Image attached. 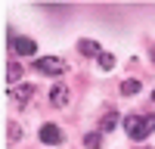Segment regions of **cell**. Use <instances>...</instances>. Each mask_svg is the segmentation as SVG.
I'll return each instance as SVG.
<instances>
[{
    "instance_id": "9c48e42d",
    "label": "cell",
    "mask_w": 155,
    "mask_h": 149,
    "mask_svg": "<svg viewBox=\"0 0 155 149\" xmlns=\"http://www.w3.org/2000/svg\"><path fill=\"white\" fill-rule=\"evenodd\" d=\"M115 121H118V115H115V112H106V115H102V121H99V131H112Z\"/></svg>"
},
{
    "instance_id": "7c38bea8",
    "label": "cell",
    "mask_w": 155,
    "mask_h": 149,
    "mask_svg": "<svg viewBox=\"0 0 155 149\" xmlns=\"http://www.w3.org/2000/svg\"><path fill=\"white\" fill-rule=\"evenodd\" d=\"M6 134H9V140H19V137H22V131H19V124H6Z\"/></svg>"
},
{
    "instance_id": "52a82bcc",
    "label": "cell",
    "mask_w": 155,
    "mask_h": 149,
    "mask_svg": "<svg viewBox=\"0 0 155 149\" xmlns=\"http://www.w3.org/2000/svg\"><path fill=\"white\" fill-rule=\"evenodd\" d=\"M78 50H81L84 56H96V59L102 56V50H99V44H96V41H81V44H78Z\"/></svg>"
},
{
    "instance_id": "30bf717a",
    "label": "cell",
    "mask_w": 155,
    "mask_h": 149,
    "mask_svg": "<svg viewBox=\"0 0 155 149\" xmlns=\"http://www.w3.org/2000/svg\"><path fill=\"white\" fill-rule=\"evenodd\" d=\"M121 93H127V96L140 93V81H124V84H121Z\"/></svg>"
},
{
    "instance_id": "8992f818",
    "label": "cell",
    "mask_w": 155,
    "mask_h": 149,
    "mask_svg": "<svg viewBox=\"0 0 155 149\" xmlns=\"http://www.w3.org/2000/svg\"><path fill=\"white\" fill-rule=\"evenodd\" d=\"M41 140L44 143H59L62 140V131L56 127V124H44V127H41Z\"/></svg>"
},
{
    "instance_id": "3957f363",
    "label": "cell",
    "mask_w": 155,
    "mask_h": 149,
    "mask_svg": "<svg viewBox=\"0 0 155 149\" xmlns=\"http://www.w3.org/2000/svg\"><path fill=\"white\" fill-rule=\"evenodd\" d=\"M9 37V47H12V53H19V56H31V53H37V44L31 41V37H16V34H6Z\"/></svg>"
},
{
    "instance_id": "ba28073f",
    "label": "cell",
    "mask_w": 155,
    "mask_h": 149,
    "mask_svg": "<svg viewBox=\"0 0 155 149\" xmlns=\"http://www.w3.org/2000/svg\"><path fill=\"white\" fill-rule=\"evenodd\" d=\"M19 74H22V68L16 65V62H6V84H16Z\"/></svg>"
},
{
    "instance_id": "8fae6325",
    "label": "cell",
    "mask_w": 155,
    "mask_h": 149,
    "mask_svg": "<svg viewBox=\"0 0 155 149\" xmlns=\"http://www.w3.org/2000/svg\"><path fill=\"white\" fill-rule=\"evenodd\" d=\"M96 62H99V68H106V71H109V68L115 65V56H112V53H102V56H99Z\"/></svg>"
},
{
    "instance_id": "4fadbf2b",
    "label": "cell",
    "mask_w": 155,
    "mask_h": 149,
    "mask_svg": "<svg viewBox=\"0 0 155 149\" xmlns=\"http://www.w3.org/2000/svg\"><path fill=\"white\" fill-rule=\"evenodd\" d=\"M87 146L96 149V146H99V134H90V137H87Z\"/></svg>"
},
{
    "instance_id": "5b68a950",
    "label": "cell",
    "mask_w": 155,
    "mask_h": 149,
    "mask_svg": "<svg viewBox=\"0 0 155 149\" xmlns=\"http://www.w3.org/2000/svg\"><path fill=\"white\" fill-rule=\"evenodd\" d=\"M50 99H53V106H65L68 103V87L65 84H53L50 87Z\"/></svg>"
},
{
    "instance_id": "277c9868",
    "label": "cell",
    "mask_w": 155,
    "mask_h": 149,
    "mask_svg": "<svg viewBox=\"0 0 155 149\" xmlns=\"http://www.w3.org/2000/svg\"><path fill=\"white\" fill-rule=\"evenodd\" d=\"M31 93H34V87H28V84H22V87H9V99H16L19 106H25L31 99Z\"/></svg>"
},
{
    "instance_id": "6da1fadb",
    "label": "cell",
    "mask_w": 155,
    "mask_h": 149,
    "mask_svg": "<svg viewBox=\"0 0 155 149\" xmlns=\"http://www.w3.org/2000/svg\"><path fill=\"white\" fill-rule=\"evenodd\" d=\"M124 127L130 134V140H146V137L155 131V115H127Z\"/></svg>"
},
{
    "instance_id": "5bb4252c",
    "label": "cell",
    "mask_w": 155,
    "mask_h": 149,
    "mask_svg": "<svg viewBox=\"0 0 155 149\" xmlns=\"http://www.w3.org/2000/svg\"><path fill=\"white\" fill-rule=\"evenodd\" d=\"M152 103H155V90H152Z\"/></svg>"
},
{
    "instance_id": "9a60e30c",
    "label": "cell",
    "mask_w": 155,
    "mask_h": 149,
    "mask_svg": "<svg viewBox=\"0 0 155 149\" xmlns=\"http://www.w3.org/2000/svg\"><path fill=\"white\" fill-rule=\"evenodd\" d=\"M152 59H155V53H152Z\"/></svg>"
},
{
    "instance_id": "7a4b0ae2",
    "label": "cell",
    "mask_w": 155,
    "mask_h": 149,
    "mask_svg": "<svg viewBox=\"0 0 155 149\" xmlns=\"http://www.w3.org/2000/svg\"><path fill=\"white\" fill-rule=\"evenodd\" d=\"M34 68H37V71H44V74H53V78H56V74H62V71H65V62H62V59H56V56H41V59H34Z\"/></svg>"
}]
</instances>
